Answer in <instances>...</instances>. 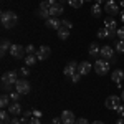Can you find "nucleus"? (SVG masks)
I'll use <instances>...</instances> for the list:
<instances>
[{
  "instance_id": "nucleus-1",
  "label": "nucleus",
  "mask_w": 124,
  "mask_h": 124,
  "mask_svg": "<svg viewBox=\"0 0 124 124\" xmlns=\"http://www.w3.org/2000/svg\"><path fill=\"white\" fill-rule=\"evenodd\" d=\"M0 20H2L3 28H13L17 25V22H18V15L15 12H12V10H5V12H2Z\"/></svg>"
},
{
  "instance_id": "nucleus-2",
  "label": "nucleus",
  "mask_w": 124,
  "mask_h": 124,
  "mask_svg": "<svg viewBox=\"0 0 124 124\" xmlns=\"http://www.w3.org/2000/svg\"><path fill=\"white\" fill-rule=\"evenodd\" d=\"M109 70H111V63L108 60H96L94 71L98 75H106V73H109Z\"/></svg>"
},
{
  "instance_id": "nucleus-3",
  "label": "nucleus",
  "mask_w": 124,
  "mask_h": 124,
  "mask_svg": "<svg viewBox=\"0 0 124 124\" xmlns=\"http://www.w3.org/2000/svg\"><path fill=\"white\" fill-rule=\"evenodd\" d=\"M121 101H123V99H121V96L111 94V96H108V98H106L104 104H106V108H108V109H113V111H116V109L119 108V104H123Z\"/></svg>"
},
{
  "instance_id": "nucleus-4",
  "label": "nucleus",
  "mask_w": 124,
  "mask_h": 124,
  "mask_svg": "<svg viewBox=\"0 0 124 124\" xmlns=\"http://www.w3.org/2000/svg\"><path fill=\"white\" fill-rule=\"evenodd\" d=\"M15 91H18L20 94H28L30 93V83L25 79V78H22V79H18L17 81V85H15Z\"/></svg>"
},
{
  "instance_id": "nucleus-5",
  "label": "nucleus",
  "mask_w": 124,
  "mask_h": 124,
  "mask_svg": "<svg viewBox=\"0 0 124 124\" xmlns=\"http://www.w3.org/2000/svg\"><path fill=\"white\" fill-rule=\"evenodd\" d=\"M104 12L109 15H117L119 13V5L116 3V0H106L104 2Z\"/></svg>"
},
{
  "instance_id": "nucleus-6",
  "label": "nucleus",
  "mask_w": 124,
  "mask_h": 124,
  "mask_svg": "<svg viewBox=\"0 0 124 124\" xmlns=\"http://www.w3.org/2000/svg\"><path fill=\"white\" fill-rule=\"evenodd\" d=\"M50 55H51V48L46 46V45H41V46L37 50V58H38V61H43V60L50 58Z\"/></svg>"
},
{
  "instance_id": "nucleus-7",
  "label": "nucleus",
  "mask_w": 124,
  "mask_h": 124,
  "mask_svg": "<svg viewBox=\"0 0 124 124\" xmlns=\"http://www.w3.org/2000/svg\"><path fill=\"white\" fill-rule=\"evenodd\" d=\"M78 65H79V63H76V61H70L66 66H65V70H63L65 76H73V75H76L78 73Z\"/></svg>"
},
{
  "instance_id": "nucleus-8",
  "label": "nucleus",
  "mask_w": 124,
  "mask_h": 124,
  "mask_svg": "<svg viewBox=\"0 0 124 124\" xmlns=\"http://www.w3.org/2000/svg\"><path fill=\"white\" fill-rule=\"evenodd\" d=\"M23 53H25V48L22 46V45L13 43V45L10 46V55H12L13 58H22V56H23Z\"/></svg>"
},
{
  "instance_id": "nucleus-9",
  "label": "nucleus",
  "mask_w": 124,
  "mask_h": 124,
  "mask_svg": "<svg viewBox=\"0 0 124 124\" xmlns=\"http://www.w3.org/2000/svg\"><path fill=\"white\" fill-rule=\"evenodd\" d=\"M61 121H63V124H75L76 123V117H75V114L71 113V111H63L61 113Z\"/></svg>"
},
{
  "instance_id": "nucleus-10",
  "label": "nucleus",
  "mask_w": 124,
  "mask_h": 124,
  "mask_svg": "<svg viewBox=\"0 0 124 124\" xmlns=\"http://www.w3.org/2000/svg\"><path fill=\"white\" fill-rule=\"evenodd\" d=\"M46 25L48 28H53V30H58L60 27H61V20L58 18V17H50V18H46Z\"/></svg>"
},
{
  "instance_id": "nucleus-11",
  "label": "nucleus",
  "mask_w": 124,
  "mask_h": 124,
  "mask_svg": "<svg viewBox=\"0 0 124 124\" xmlns=\"http://www.w3.org/2000/svg\"><path fill=\"white\" fill-rule=\"evenodd\" d=\"M101 56L104 58V60H111V58L114 56V50H113V46H109V45L101 46Z\"/></svg>"
},
{
  "instance_id": "nucleus-12",
  "label": "nucleus",
  "mask_w": 124,
  "mask_h": 124,
  "mask_svg": "<svg viewBox=\"0 0 124 124\" xmlns=\"http://www.w3.org/2000/svg\"><path fill=\"white\" fill-rule=\"evenodd\" d=\"M98 37H99V38H114V37H116V31L108 30L106 27H103V28L98 30Z\"/></svg>"
},
{
  "instance_id": "nucleus-13",
  "label": "nucleus",
  "mask_w": 124,
  "mask_h": 124,
  "mask_svg": "<svg viewBox=\"0 0 124 124\" xmlns=\"http://www.w3.org/2000/svg\"><path fill=\"white\" fill-rule=\"evenodd\" d=\"M91 68L93 66H91L89 61H81V63L78 65V73H79L81 76H83V75H88V73L91 71Z\"/></svg>"
},
{
  "instance_id": "nucleus-14",
  "label": "nucleus",
  "mask_w": 124,
  "mask_h": 124,
  "mask_svg": "<svg viewBox=\"0 0 124 124\" xmlns=\"http://www.w3.org/2000/svg\"><path fill=\"white\" fill-rule=\"evenodd\" d=\"M111 79H113L114 83H123V79H124V70L116 68L114 71L111 73Z\"/></svg>"
},
{
  "instance_id": "nucleus-15",
  "label": "nucleus",
  "mask_w": 124,
  "mask_h": 124,
  "mask_svg": "<svg viewBox=\"0 0 124 124\" xmlns=\"http://www.w3.org/2000/svg\"><path fill=\"white\" fill-rule=\"evenodd\" d=\"M88 53H89V56L98 58L99 55H101V46H99L98 43H91V45H89V48H88Z\"/></svg>"
},
{
  "instance_id": "nucleus-16",
  "label": "nucleus",
  "mask_w": 124,
  "mask_h": 124,
  "mask_svg": "<svg viewBox=\"0 0 124 124\" xmlns=\"http://www.w3.org/2000/svg\"><path fill=\"white\" fill-rule=\"evenodd\" d=\"M7 109H8V113L12 116H20L22 114V106H20V103H10V106Z\"/></svg>"
},
{
  "instance_id": "nucleus-17",
  "label": "nucleus",
  "mask_w": 124,
  "mask_h": 124,
  "mask_svg": "<svg viewBox=\"0 0 124 124\" xmlns=\"http://www.w3.org/2000/svg\"><path fill=\"white\" fill-rule=\"evenodd\" d=\"M63 13V5L56 3V5H51L50 7V17H60Z\"/></svg>"
},
{
  "instance_id": "nucleus-18",
  "label": "nucleus",
  "mask_w": 124,
  "mask_h": 124,
  "mask_svg": "<svg viewBox=\"0 0 124 124\" xmlns=\"http://www.w3.org/2000/svg\"><path fill=\"white\" fill-rule=\"evenodd\" d=\"M91 15L98 18V17H101L103 15V5H99V3H93V7H91Z\"/></svg>"
},
{
  "instance_id": "nucleus-19",
  "label": "nucleus",
  "mask_w": 124,
  "mask_h": 124,
  "mask_svg": "<svg viewBox=\"0 0 124 124\" xmlns=\"http://www.w3.org/2000/svg\"><path fill=\"white\" fill-rule=\"evenodd\" d=\"M103 23H104V27L108 30H113V31H116V18H113V17H108V18H104V22H103Z\"/></svg>"
},
{
  "instance_id": "nucleus-20",
  "label": "nucleus",
  "mask_w": 124,
  "mask_h": 124,
  "mask_svg": "<svg viewBox=\"0 0 124 124\" xmlns=\"http://www.w3.org/2000/svg\"><path fill=\"white\" fill-rule=\"evenodd\" d=\"M70 30H71V28H68V27H65V25H61V27L56 30V31H58V37H60L61 40H66L68 37H70Z\"/></svg>"
},
{
  "instance_id": "nucleus-21",
  "label": "nucleus",
  "mask_w": 124,
  "mask_h": 124,
  "mask_svg": "<svg viewBox=\"0 0 124 124\" xmlns=\"http://www.w3.org/2000/svg\"><path fill=\"white\" fill-rule=\"evenodd\" d=\"M0 119H2V124H10V113L8 109H2V113H0Z\"/></svg>"
},
{
  "instance_id": "nucleus-22",
  "label": "nucleus",
  "mask_w": 124,
  "mask_h": 124,
  "mask_svg": "<svg viewBox=\"0 0 124 124\" xmlns=\"http://www.w3.org/2000/svg\"><path fill=\"white\" fill-rule=\"evenodd\" d=\"M10 101H12V99H10V96L2 94V98H0V108H2V109H7V108L10 106Z\"/></svg>"
},
{
  "instance_id": "nucleus-23",
  "label": "nucleus",
  "mask_w": 124,
  "mask_h": 124,
  "mask_svg": "<svg viewBox=\"0 0 124 124\" xmlns=\"http://www.w3.org/2000/svg\"><path fill=\"white\" fill-rule=\"evenodd\" d=\"M37 61H38V58L35 56V55H27V58H25V65H27V66L37 65Z\"/></svg>"
},
{
  "instance_id": "nucleus-24",
  "label": "nucleus",
  "mask_w": 124,
  "mask_h": 124,
  "mask_svg": "<svg viewBox=\"0 0 124 124\" xmlns=\"http://www.w3.org/2000/svg\"><path fill=\"white\" fill-rule=\"evenodd\" d=\"M10 46H12V45H10V41L7 38H3V40H2V46H0V48H2V50H0V53H2V55H5V53L10 50Z\"/></svg>"
},
{
  "instance_id": "nucleus-25",
  "label": "nucleus",
  "mask_w": 124,
  "mask_h": 124,
  "mask_svg": "<svg viewBox=\"0 0 124 124\" xmlns=\"http://www.w3.org/2000/svg\"><path fill=\"white\" fill-rule=\"evenodd\" d=\"M20 93L18 91H10V99H12V103H18L20 101Z\"/></svg>"
},
{
  "instance_id": "nucleus-26",
  "label": "nucleus",
  "mask_w": 124,
  "mask_h": 124,
  "mask_svg": "<svg viewBox=\"0 0 124 124\" xmlns=\"http://www.w3.org/2000/svg\"><path fill=\"white\" fill-rule=\"evenodd\" d=\"M68 3L73 7V8H81V5L85 3L83 0H68Z\"/></svg>"
},
{
  "instance_id": "nucleus-27",
  "label": "nucleus",
  "mask_w": 124,
  "mask_h": 124,
  "mask_svg": "<svg viewBox=\"0 0 124 124\" xmlns=\"http://www.w3.org/2000/svg\"><path fill=\"white\" fill-rule=\"evenodd\" d=\"M31 116H33V111H25V113H23V117H22L23 124H25V123H28L30 119H31Z\"/></svg>"
},
{
  "instance_id": "nucleus-28",
  "label": "nucleus",
  "mask_w": 124,
  "mask_h": 124,
  "mask_svg": "<svg viewBox=\"0 0 124 124\" xmlns=\"http://www.w3.org/2000/svg\"><path fill=\"white\" fill-rule=\"evenodd\" d=\"M116 51H117V53H124V41L123 40L116 41Z\"/></svg>"
},
{
  "instance_id": "nucleus-29",
  "label": "nucleus",
  "mask_w": 124,
  "mask_h": 124,
  "mask_svg": "<svg viewBox=\"0 0 124 124\" xmlns=\"http://www.w3.org/2000/svg\"><path fill=\"white\" fill-rule=\"evenodd\" d=\"M35 51H37V48L33 46V45H28V46L25 48V53L27 55H35Z\"/></svg>"
},
{
  "instance_id": "nucleus-30",
  "label": "nucleus",
  "mask_w": 124,
  "mask_h": 124,
  "mask_svg": "<svg viewBox=\"0 0 124 124\" xmlns=\"http://www.w3.org/2000/svg\"><path fill=\"white\" fill-rule=\"evenodd\" d=\"M116 35L119 37V40H123V41H124V27H121V28L116 30Z\"/></svg>"
},
{
  "instance_id": "nucleus-31",
  "label": "nucleus",
  "mask_w": 124,
  "mask_h": 124,
  "mask_svg": "<svg viewBox=\"0 0 124 124\" xmlns=\"http://www.w3.org/2000/svg\"><path fill=\"white\" fill-rule=\"evenodd\" d=\"M116 113L121 116V117H124V104H119V108L116 109Z\"/></svg>"
},
{
  "instance_id": "nucleus-32",
  "label": "nucleus",
  "mask_w": 124,
  "mask_h": 124,
  "mask_svg": "<svg viewBox=\"0 0 124 124\" xmlns=\"http://www.w3.org/2000/svg\"><path fill=\"white\" fill-rule=\"evenodd\" d=\"M10 124H23V121H22L20 117H17V116H15V117H12V121H10Z\"/></svg>"
},
{
  "instance_id": "nucleus-33",
  "label": "nucleus",
  "mask_w": 124,
  "mask_h": 124,
  "mask_svg": "<svg viewBox=\"0 0 124 124\" xmlns=\"http://www.w3.org/2000/svg\"><path fill=\"white\" fill-rule=\"evenodd\" d=\"M79 79H81V75H79V73H76V75L71 76V81H73V83H78Z\"/></svg>"
},
{
  "instance_id": "nucleus-34",
  "label": "nucleus",
  "mask_w": 124,
  "mask_h": 124,
  "mask_svg": "<svg viewBox=\"0 0 124 124\" xmlns=\"http://www.w3.org/2000/svg\"><path fill=\"white\" fill-rule=\"evenodd\" d=\"M20 75H22V76H28V75H30L28 68H22V70H20Z\"/></svg>"
},
{
  "instance_id": "nucleus-35",
  "label": "nucleus",
  "mask_w": 124,
  "mask_h": 124,
  "mask_svg": "<svg viewBox=\"0 0 124 124\" xmlns=\"http://www.w3.org/2000/svg\"><path fill=\"white\" fill-rule=\"evenodd\" d=\"M28 124H41V121H40L38 117H31V119L28 121Z\"/></svg>"
},
{
  "instance_id": "nucleus-36",
  "label": "nucleus",
  "mask_w": 124,
  "mask_h": 124,
  "mask_svg": "<svg viewBox=\"0 0 124 124\" xmlns=\"http://www.w3.org/2000/svg\"><path fill=\"white\" fill-rule=\"evenodd\" d=\"M75 124H89V123H88V119H85V117H79V119H76Z\"/></svg>"
},
{
  "instance_id": "nucleus-37",
  "label": "nucleus",
  "mask_w": 124,
  "mask_h": 124,
  "mask_svg": "<svg viewBox=\"0 0 124 124\" xmlns=\"http://www.w3.org/2000/svg\"><path fill=\"white\" fill-rule=\"evenodd\" d=\"M61 25H65V27H68V28H71V27H73L70 20H61Z\"/></svg>"
},
{
  "instance_id": "nucleus-38",
  "label": "nucleus",
  "mask_w": 124,
  "mask_h": 124,
  "mask_svg": "<svg viewBox=\"0 0 124 124\" xmlns=\"http://www.w3.org/2000/svg\"><path fill=\"white\" fill-rule=\"evenodd\" d=\"M33 117H41V111H40V109H35V111H33Z\"/></svg>"
},
{
  "instance_id": "nucleus-39",
  "label": "nucleus",
  "mask_w": 124,
  "mask_h": 124,
  "mask_svg": "<svg viewBox=\"0 0 124 124\" xmlns=\"http://www.w3.org/2000/svg\"><path fill=\"white\" fill-rule=\"evenodd\" d=\"M51 124H63V121H61V117H60V119H51Z\"/></svg>"
},
{
  "instance_id": "nucleus-40",
  "label": "nucleus",
  "mask_w": 124,
  "mask_h": 124,
  "mask_svg": "<svg viewBox=\"0 0 124 124\" xmlns=\"http://www.w3.org/2000/svg\"><path fill=\"white\" fill-rule=\"evenodd\" d=\"M45 2H46L50 7H51V5H56V3H58V0H45Z\"/></svg>"
},
{
  "instance_id": "nucleus-41",
  "label": "nucleus",
  "mask_w": 124,
  "mask_h": 124,
  "mask_svg": "<svg viewBox=\"0 0 124 124\" xmlns=\"http://www.w3.org/2000/svg\"><path fill=\"white\" fill-rule=\"evenodd\" d=\"M116 124H124V117H121V119H117V123Z\"/></svg>"
},
{
  "instance_id": "nucleus-42",
  "label": "nucleus",
  "mask_w": 124,
  "mask_h": 124,
  "mask_svg": "<svg viewBox=\"0 0 124 124\" xmlns=\"http://www.w3.org/2000/svg\"><path fill=\"white\" fill-rule=\"evenodd\" d=\"M121 22L124 23V10H121Z\"/></svg>"
},
{
  "instance_id": "nucleus-43",
  "label": "nucleus",
  "mask_w": 124,
  "mask_h": 124,
  "mask_svg": "<svg viewBox=\"0 0 124 124\" xmlns=\"http://www.w3.org/2000/svg\"><path fill=\"white\" fill-rule=\"evenodd\" d=\"M117 5H119V7H123V8H124V0H119V3H117Z\"/></svg>"
},
{
  "instance_id": "nucleus-44",
  "label": "nucleus",
  "mask_w": 124,
  "mask_h": 124,
  "mask_svg": "<svg viewBox=\"0 0 124 124\" xmlns=\"http://www.w3.org/2000/svg\"><path fill=\"white\" fill-rule=\"evenodd\" d=\"M103 2L104 0H94V3H99V5H103Z\"/></svg>"
},
{
  "instance_id": "nucleus-45",
  "label": "nucleus",
  "mask_w": 124,
  "mask_h": 124,
  "mask_svg": "<svg viewBox=\"0 0 124 124\" xmlns=\"http://www.w3.org/2000/svg\"><path fill=\"white\" fill-rule=\"evenodd\" d=\"M121 99H123V103H124V89L121 91Z\"/></svg>"
},
{
  "instance_id": "nucleus-46",
  "label": "nucleus",
  "mask_w": 124,
  "mask_h": 124,
  "mask_svg": "<svg viewBox=\"0 0 124 124\" xmlns=\"http://www.w3.org/2000/svg\"><path fill=\"white\" fill-rule=\"evenodd\" d=\"M91 124H104L103 121H94V123H91Z\"/></svg>"
},
{
  "instance_id": "nucleus-47",
  "label": "nucleus",
  "mask_w": 124,
  "mask_h": 124,
  "mask_svg": "<svg viewBox=\"0 0 124 124\" xmlns=\"http://www.w3.org/2000/svg\"><path fill=\"white\" fill-rule=\"evenodd\" d=\"M83 2H94V0H83Z\"/></svg>"
},
{
  "instance_id": "nucleus-48",
  "label": "nucleus",
  "mask_w": 124,
  "mask_h": 124,
  "mask_svg": "<svg viewBox=\"0 0 124 124\" xmlns=\"http://www.w3.org/2000/svg\"><path fill=\"white\" fill-rule=\"evenodd\" d=\"M65 2H68V0H61V5H63V3H65Z\"/></svg>"
}]
</instances>
